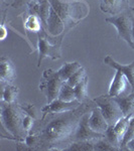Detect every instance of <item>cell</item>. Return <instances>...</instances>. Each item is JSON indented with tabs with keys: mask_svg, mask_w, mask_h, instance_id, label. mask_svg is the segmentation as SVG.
I'll return each instance as SVG.
<instances>
[{
	"mask_svg": "<svg viewBox=\"0 0 134 151\" xmlns=\"http://www.w3.org/2000/svg\"><path fill=\"white\" fill-rule=\"evenodd\" d=\"M80 105H81V102H79L78 100H75L73 102H65L58 98L53 100L52 103L47 104V106H45L41 109V112H43V116H45L50 113H63L66 111L74 110V109L78 108Z\"/></svg>",
	"mask_w": 134,
	"mask_h": 151,
	"instance_id": "obj_9",
	"label": "cell"
},
{
	"mask_svg": "<svg viewBox=\"0 0 134 151\" xmlns=\"http://www.w3.org/2000/svg\"><path fill=\"white\" fill-rule=\"evenodd\" d=\"M95 107V102L89 99L74 110L43 116L40 123L28 133L25 142H17V149L64 151L73 142L82 116Z\"/></svg>",
	"mask_w": 134,
	"mask_h": 151,
	"instance_id": "obj_1",
	"label": "cell"
},
{
	"mask_svg": "<svg viewBox=\"0 0 134 151\" xmlns=\"http://www.w3.org/2000/svg\"><path fill=\"white\" fill-rule=\"evenodd\" d=\"M47 31L50 36H60L69 31L66 27V24L63 19L58 16V14L53 7L50 8V16L48 19Z\"/></svg>",
	"mask_w": 134,
	"mask_h": 151,
	"instance_id": "obj_10",
	"label": "cell"
},
{
	"mask_svg": "<svg viewBox=\"0 0 134 151\" xmlns=\"http://www.w3.org/2000/svg\"><path fill=\"white\" fill-rule=\"evenodd\" d=\"M96 150L97 151H117V150H121V149L109 142L108 139L104 136V137L94 141V151H96Z\"/></svg>",
	"mask_w": 134,
	"mask_h": 151,
	"instance_id": "obj_24",
	"label": "cell"
},
{
	"mask_svg": "<svg viewBox=\"0 0 134 151\" xmlns=\"http://www.w3.org/2000/svg\"><path fill=\"white\" fill-rule=\"evenodd\" d=\"M133 114L131 115H127V116H123L120 120L117 122L115 125H114V130H115L116 134L118 135V137L121 139V142H122V139L124 137L126 133V130L128 128V125H129V121H130L131 117H132Z\"/></svg>",
	"mask_w": 134,
	"mask_h": 151,
	"instance_id": "obj_23",
	"label": "cell"
},
{
	"mask_svg": "<svg viewBox=\"0 0 134 151\" xmlns=\"http://www.w3.org/2000/svg\"><path fill=\"white\" fill-rule=\"evenodd\" d=\"M105 137L108 139L109 142L112 143L113 145L117 146V147H119L122 150V148H121V139L118 137V135H117L115 130H114V126H109L107 131L105 132Z\"/></svg>",
	"mask_w": 134,
	"mask_h": 151,
	"instance_id": "obj_26",
	"label": "cell"
},
{
	"mask_svg": "<svg viewBox=\"0 0 134 151\" xmlns=\"http://www.w3.org/2000/svg\"><path fill=\"white\" fill-rule=\"evenodd\" d=\"M50 5L58 14L66 24L68 30L76 26L79 21L84 19L89 13V6L85 1H62V0H48Z\"/></svg>",
	"mask_w": 134,
	"mask_h": 151,
	"instance_id": "obj_3",
	"label": "cell"
},
{
	"mask_svg": "<svg viewBox=\"0 0 134 151\" xmlns=\"http://www.w3.org/2000/svg\"><path fill=\"white\" fill-rule=\"evenodd\" d=\"M104 63H105L106 65H108L109 67L113 68V69H115L116 70H118V72H120L121 74H123L125 76L128 80L129 85L132 88V92H134V60L131 64L125 65H121V64H119V63H117L115 60H113V58L110 57V55H107V57H105V58H104ZM132 92H131V93H132Z\"/></svg>",
	"mask_w": 134,
	"mask_h": 151,
	"instance_id": "obj_12",
	"label": "cell"
},
{
	"mask_svg": "<svg viewBox=\"0 0 134 151\" xmlns=\"http://www.w3.org/2000/svg\"><path fill=\"white\" fill-rule=\"evenodd\" d=\"M100 8L112 16L118 15L129 8V0H100Z\"/></svg>",
	"mask_w": 134,
	"mask_h": 151,
	"instance_id": "obj_13",
	"label": "cell"
},
{
	"mask_svg": "<svg viewBox=\"0 0 134 151\" xmlns=\"http://www.w3.org/2000/svg\"><path fill=\"white\" fill-rule=\"evenodd\" d=\"M21 109L25 112V114L31 116L35 120H37V110H36L35 105L33 104H19Z\"/></svg>",
	"mask_w": 134,
	"mask_h": 151,
	"instance_id": "obj_28",
	"label": "cell"
},
{
	"mask_svg": "<svg viewBox=\"0 0 134 151\" xmlns=\"http://www.w3.org/2000/svg\"><path fill=\"white\" fill-rule=\"evenodd\" d=\"M86 76H87V74H86V70H85L84 68L82 67V68H80V69L78 70L77 72L75 73V74L70 78L69 80H68L67 83L70 85V86L75 87L77 84H79V83L81 82L82 80L84 79L85 77H86Z\"/></svg>",
	"mask_w": 134,
	"mask_h": 151,
	"instance_id": "obj_27",
	"label": "cell"
},
{
	"mask_svg": "<svg viewBox=\"0 0 134 151\" xmlns=\"http://www.w3.org/2000/svg\"><path fill=\"white\" fill-rule=\"evenodd\" d=\"M64 83L65 82L58 75V70L55 72L53 69H48L43 73L40 90L47 98L48 104L52 103L53 100L58 98V94Z\"/></svg>",
	"mask_w": 134,
	"mask_h": 151,
	"instance_id": "obj_5",
	"label": "cell"
},
{
	"mask_svg": "<svg viewBox=\"0 0 134 151\" xmlns=\"http://www.w3.org/2000/svg\"><path fill=\"white\" fill-rule=\"evenodd\" d=\"M33 122H35V119H33L31 116L27 115V114L24 116V118H23V128L27 133H29L31 130H32L33 126H35V123H33Z\"/></svg>",
	"mask_w": 134,
	"mask_h": 151,
	"instance_id": "obj_29",
	"label": "cell"
},
{
	"mask_svg": "<svg viewBox=\"0 0 134 151\" xmlns=\"http://www.w3.org/2000/svg\"><path fill=\"white\" fill-rule=\"evenodd\" d=\"M24 28L29 32L38 33L43 28V24L41 19L35 14H28V16L24 20Z\"/></svg>",
	"mask_w": 134,
	"mask_h": 151,
	"instance_id": "obj_19",
	"label": "cell"
},
{
	"mask_svg": "<svg viewBox=\"0 0 134 151\" xmlns=\"http://www.w3.org/2000/svg\"><path fill=\"white\" fill-rule=\"evenodd\" d=\"M129 8L121 12L118 15L105 18V21L115 26L118 32V37L125 40L129 47L134 50V41L132 38V19H131Z\"/></svg>",
	"mask_w": 134,
	"mask_h": 151,
	"instance_id": "obj_6",
	"label": "cell"
},
{
	"mask_svg": "<svg viewBox=\"0 0 134 151\" xmlns=\"http://www.w3.org/2000/svg\"><path fill=\"white\" fill-rule=\"evenodd\" d=\"M133 138H134V114L131 117L130 121H129L128 128L126 130V133L122 139V142H121V148H122V150H125L127 143L130 140H132Z\"/></svg>",
	"mask_w": 134,
	"mask_h": 151,
	"instance_id": "obj_25",
	"label": "cell"
},
{
	"mask_svg": "<svg viewBox=\"0 0 134 151\" xmlns=\"http://www.w3.org/2000/svg\"><path fill=\"white\" fill-rule=\"evenodd\" d=\"M2 96L1 101H4L6 103H15L17 102V95L19 89L15 86H12L11 84L2 85Z\"/></svg>",
	"mask_w": 134,
	"mask_h": 151,
	"instance_id": "obj_18",
	"label": "cell"
},
{
	"mask_svg": "<svg viewBox=\"0 0 134 151\" xmlns=\"http://www.w3.org/2000/svg\"><path fill=\"white\" fill-rule=\"evenodd\" d=\"M50 35L48 33L47 29L43 27L40 32L37 33V52H38V58H37V67L40 68L41 62L45 58H50L52 60H60L62 58V52H61V45L64 36L58 40L57 42L55 41L53 45L50 42Z\"/></svg>",
	"mask_w": 134,
	"mask_h": 151,
	"instance_id": "obj_4",
	"label": "cell"
},
{
	"mask_svg": "<svg viewBox=\"0 0 134 151\" xmlns=\"http://www.w3.org/2000/svg\"><path fill=\"white\" fill-rule=\"evenodd\" d=\"M128 84V80L123 74H121L120 72L115 73V76L112 79V82L109 87V93L108 95H110L111 97H118L121 96L123 94V92L126 90Z\"/></svg>",
	"mask_w": 134,
	"mask_h": 151,
	"instance_id": "obj_15",
	"label": "cell"
},
{
	"mask_svg": "<svg viewBox=\"0 0 134 151\" xmlns=\"http://www.w3.org/2000/svg\"><path fill=\"white\" fill-rule=\"evenodd\" d=\"M0 68H1V85L11 84L16 77L15 67L13 63L6 57L0 58Z\"/></svg>",
	"mask_w": 134,
	"mask_h": 151,
	"instance_id": "obj_14",
	"label": "cell"
},
{
	"mask_svg": "<svg viewBox=\"0 0 134 151\" xmlns=\"http://www.w3.org/2000/svg\"><path fill=\"white\" fill-rule=\"evenodd\" d=\"M1 124L4 129L11 134L12 140L17 142H25L28 133L23 128V118L26 115L17 102L6 103L1 101Z\"/></svg>",
	"mask_w": 134,
	"mask_h": 151,
	"instance_id": "obj_2",
	"label": "cell"
},
{
	"mask_svg": "<svg viewBox=\"0 0 134 151\" xmlns=\"http://www.w3.org/2000/svg\"><path fill=\"white\" fill-rule=\"evenodd\" d=\"M2 40H4L5 38V35H6V30H5V28H4V23L2 24Z\"/></svg>",
	"mask_w": 134,
	"mask_h": 151,
	"instance_id": "obj_33",
	"label": "cell"
},
{
	"mask_svg": "<svg viewBox=\"0 0 134 151\" xmlns=\"http://www.w3.org/2000/svg\"><path fill=\"white\" fill-rule=\"evenodd\" d=\"M80 68H82V65L79 62L65 63V64L62 65V68H61L60 70H58V75L61 76V78L63 79V81L67 82Z\"/></svg>",
	"mask_w": 134,
	"mask_h": 151,
	"instance_id": "obj_17",
	"label": "cell"
},
{
	"mask_svg": "<svg viewBox=\"0 0 134 151\" xmlns=\"http://www.w3.org/2000/svg\"><path fill=\"white\" fill-rule=\"evenodd\" d=\"M114 98L120 106L123 116L134 114V92L128 96H118Z\"/></svg>",
	"mask_w": 134,
	"mask_h": 151,
	"instance_id": "obj_16",
	"label": "cell"
},
{
	"mask_svg": "<svg viewBox=\"0 0 134 151\" xmlns=\"http://www.w3.org/2000/svg\"><path fill=\"white\" fill-rule=\"evenodd\" d=\"M97 107L101 109L109 126H114L123 117L122 110L114 97L110 95H101L93 99Z\"/></svg>",
	"mask_w": 134,
	"mask_h": 151,
	"instance_id": "obj_7",
	"label": "cell"
},
{
	"mask_svg": "<svg viewBox=\"0 0 134 151\" xmlns=\"http://www.w3.org/2000/svg\"><path fill=\"white\" fill-rule=\"evenodd\" d=\"M89 125L95 132H98L100 134H105L108 129L109 124L99 107H95L90 112Z\"/></svg>",
	"mask_w": 134,
	"mask_h": 151,
	"instance_id": "obj_11",
	"label": "cell"
},
{
	"mask_svg": "<svg viewBox=\"0 0 134 151\" xmlns=\"http://www.w3.org/2000/svg\"><path fill=\"white\" fill-rule=\"evenodd\" d=\"M129 11H130L131 19H132V38L134 41V8L130 7V8H129Z\"/></svg>",
	"mask_w": 134,
	"mask_h": 151,
	"instance_id": "obj_31",
	"label": "cell"
},
{
	"mask_svg": "<svg viewBox=\"0 0 134 151\" xmlns=\"http://www.w3.org/2000/svg\"><path fill=\"white\" fill-rule=\"evenodd\" d=\"M35 0H13V2L10 4V6H12L13 8H21L23 6H27L29 3H31Z\"/></svg>",
	"mask_w": 134,
	"mask_h": 151,
	"instance_id": "obj_30",
	"label": "cell"
},
{
	"mask_svg": "<svg viewBox=\"0 0 134 151\" xmlns=\"http://www.w3.org/2000/svg\"><path fill=\"white\" fill-rule=\"evenodd\" d=\"M88 83H89V77L86 76L79 84H77L76 86L74 87L75 94H76V99L79 102H81V103L90 99L89 97H88Z\"/></svg>",
	"mask_w": 134,
	"mask_h": 151,
	"instance_id": "obj_20",
	"label": "cell"
},
{
	"mask_svg": "<svg viewBox=\"0 0 134 151\" xmlns=\"http://www.w3.org/2000/svg\"><path fill=\"white\" fill-rule=\"evenodd\" d=\"M58 99L63 100L65 102H73L75 100H77L74 87L70 86L67 82H65L62 86L60 94H58Z\"/></svg>",
	"mask_w": 134,
	"mask_h": 151,
	"instance_id": "obj_22",
	"label": "cell"
},
{
	"mask_svg": "<svg viewBox=\"0 0 134 151\" xmlns=\"http://www.w3.org/2000/svg\"><path fill=\"white\" fill-rule=\"evenodd\" d=\"M64 151H94V141H73Z\"/></svg>",
	"mask_w": 134,
	"mask_h": 151,
	"instance_id": "obj_21",
	"label": "cell"
},
{
	"mask_svg": "<svg viewBox=\"0 0 134 151\" xmlns=\"http://www.w3.org/2000/svg\"><path fill=\"white\" fill-rule=\"evenodd\" d=\"M90 112H87L82 116L80 120L78 127L76 129V132L74 134V139L73 141H96L100 138L104 137L105 134H100L90 127L89 125V117Z\"/></svg>",
	"mask_w": 134,
	"mask_h": 151,
	"instance_id": "obj_8",
	"label": "cell"
},
{
	"mask_svg": "<svg viewBox=\"0 0 134 151\" xmlns=\"http://www.w3.org/2000/svg\"><path fill=\"white\" fill-rule=\"evenodd\" d=\"M125 150H132V151H134V138H133L132 140H130V141H129V142L127 143Z\"/></svg>",
	"mask_w": 134,
	"mask_h": 151,
	"instance_id": "obj_32",
	"label": "cell"
},
{
	"mask_svg": "<svg viewBox=\"0 0 134 151\" xmlns=\"http://www.w3.org/2000/svg\"><path fill=\"white\" fill-rule=\"evenodd\" d=\"M2 1H3V2H4V0H2Z\"/></svg>",
	"mask_w": 134,
	"mask_h": 151,
	"instance_id": "obj_34",
	"label": "cell"
}]
</instances>
